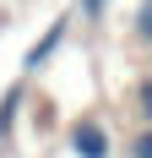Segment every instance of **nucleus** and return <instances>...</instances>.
<instances>
[{
	"label": "nucleus",
	"instance_id": "nucleus-5",
	"mask_svg": "<svg viewBox=\"0 0 152 158\" xmlns=\"http://www.w3.org/2000/svg\"><path fill=\"white\" fill-rule=\"evenodd\" d=\"M103 11H109V0H76V16L82 22H103Z\"/></svg>",
	"mask_w": 152,
	"mask_h": 158
},
{
	"label": "nucleus",
	"instance_id": "nucleus-4",
	"mask_svg": "<svg viewBox=\"0 0 152 158\" xmlns=\"http://www.w3.org/2000/svg\"><path fill=\"white\" fill-rule=\"evenodd\" d=\"M136 38H141V44H152V0H141V6H136Z\"/></svg>",
	"mask_w": 152,
	"mask_h": 158
},
{
	"label": "nucleus",
	"instance_id": "nucleus-3",
	"mask_svg": "<svg viewBox=\"0 0 152 158\" xmlns=\"http://www.w3.org/2000/svg\"><path fill=\"white\" fill-rule=\"evenodd\" d=\"M22 98H27V82H11V87L0 93V147L11 142V131H16V114H22Z\"/></svg>",
	"mask_w": 152,
	"mask_h": 158
},
{
	"label": "nucleus",
	"instance_id": "nucleus-2",
	"mask_svg": "<svg viewBox=\"0 0 152 158\" xmlns=\"http://www.w3.org/2000/svg\"><path fill=\"white\" fill-rule=\"evenodd\" d=\"M65 27H71V16H60V22H49V27H44V38H38V44L27 49V60H22V71H27V77H33V71H44V65L54 60V49L65 44Z\"/></svg>",
	"mask_w": 152,
	"mask_h": 158
},
{
	"label": "nucleus",
	"instance_id": "nucleus-6",
	"mask_svg": "<svg viewBox=\"0 0 152 158\" xmlns=\"http://www.w3.org/2000/svg\"><path fill=\"white\" fill-rule=\"evenodd\" d=\"M136 104H141V126H152V77H141V87H136Z\"/></svg>",
	"mask_w": 152,
	"mask_h": 158
},
{
	"label": "nucleus",
	"instance_id": "nucleus-7",
	"mask_svg": "<svg viewBox=\"0 0 152 158\" xmlns=\"http://www.w3.org/2000/svg\"><path fill=\"white\" fill-rule=\"evenodd\" d=\"M130 158H152V126H141L130 136Z\"/></svg>",
	"mask_w": 152,
	"mask_h": 158
},
{
	"label": "nucleus",
	"instance_id": "nucleus-1",
	"mask_svg": "<svg viewBox=\"0 0 152 158\" xmlns=\"http://www.w3.org/2000/svg\"><path fill=\"white\" fill-rule=\"evenodd\" d=\"M71 147H76V158H109V153H114V142H109L103 120H92V114L71 126Z\"/></svg>",
	"mask_w": 152,
	"mask_h": 158
}]
</instances>
